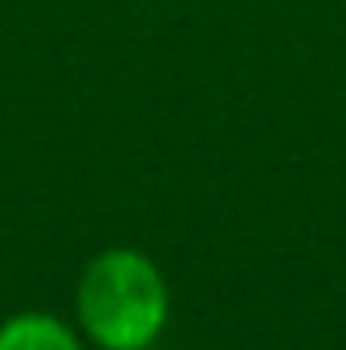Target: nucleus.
<instances>
[{
    "label": "nucleus",
    "instance_id": "obj_1",
    "mask_svg": "<svg viewBox=\"0 0 346 350\" xmlns=\"http://www.w3.org/2000/svg\"><path fill=\"white\" fill-rule=\"evenodd\" d=\"M82 330L106 350H147L168 322L163 273L135 249H106L78 281Z\"/></svg>",
    "mask_w": 346,
    "mask_h": 350
},
{
    "label": "nucleus",
    "instance_id": "obj_2",
    "mask_svg": "<svg viewBox=\"0 0 346 350\" xmlns=\"http://www.w3.org/2000/svg\"><path fill=\"white\" fill-rule=\"evenodd\" d=\"M0 350H82L74 330L53 314H16L0 326Z\"/></svg>",
    "mask_w": 346,
    "mask_h": 350
}]
</instances>
